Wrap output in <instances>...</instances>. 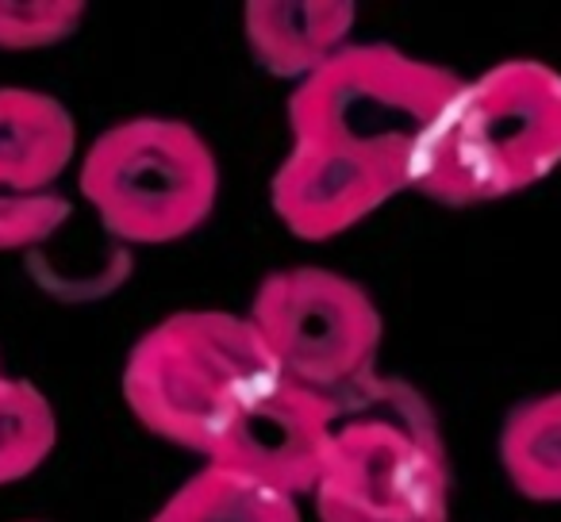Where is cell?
<instances>
[{
  "label": "cell",
  "instance_id": "obj_1",
  "mask_svg": "<svg viewBox=\"0 0 561 522\" xmlns=\"http://www.w3.org/2000/svg\"><path fill=\"white\" fill-rule=\"evenodd\" d=\"M331 438L316 480L320 522H446L450 465L431 404L369 373L331 396Z\"/></svg>",
  "mask_w": 561,
  "mask_h": 522
},
{
  "label": "cell",
  "instance_id": "obj_2",
  "mask_svg": "<svg viewBox=\"0 0 561 522\" xmlns=\"http://www.w3.org/2000/svg\"><path fill=\"white\" fill-rule=\"evenodd\" d=\"M558 165L561 73L515 58L466 81L412 188L446 208H477L538 185Z\"/></svg>",
  "mask_w": 561,
  "mask_h": 522
},
{
  "label": "cell",
  "instance_id": "obj_3",
  "mask_svg": "<svg viewBox=\"0 0 561 522\" xmlns=\"http://www.w3.org/2000/svg\"><path fill=\"white\" fill-rule=\"evenodd\" d=\"M280 381L247 315L178 312L131 346L124 399L150 434L208 457L227 422Z\"/></svg>",
  "mask_w": 561,
  "mask_h": 522
},
{
  "label": "cell",
  "instance_id": "obj_4",
  "mask_svg": "<svg viewBox=\"0 0 561 522\" xmlns=\"http://www.w3.org/2000/svg\"><path fill=\"white\" fill-rule=\"evenodd\" d=\"M466 78L397 47H346L289 96L297 142L354 150L404 170L415 185Z\"/></svg>",
  "mask_w": 561,
  "mask_h": 522
},
{
  "label": "cell",
  "instance_id": "obj_5",
  "mask_svg": "<svg viewBox=\"0 0 561 522\" xmlns=\"http://www.w3.org/2000/svg\"><path fill=\"white\" fill-rule=\"evenodd\" d=\"M81 193L116 239L162 246L193 234L219 196V162L181 119L135 116L89 147Z\"/></svg>",
  "mask_w": 561,
  "mask_h": 522
},
{
  "label": "cell",
  "instance_id": "obj_6",
  "mask_svg": "<svg viewBox=\"0 0 561 522\" xmlns=\"http://www.w3.org/2000/svg\"><path fill=\"white\" fill-rule=\"evenodd\" d=\"M250 327L285 381L339 396L374 373L381 312L358 281L320 266L277 269L250 300Z\"/></svg>",
  "mask_w": 561,
  "mask_h": 522
},
{
  "label": "cell",
  "instance_id": "obj_7",
  "mask_svg": "<svg viewBox=\"0 0 561 522\" xmlns=\"http://www.w3.org/2000/svg\"><path fill=\"white\" fill-rule=\"evenodd\" d=\"M331 396L273 381L219 434L204 461L265 484L280 496H312L331 438Z\"/></svg>",
  "mask_w": 561,
  "mask_h": 522
},
{
  "label": "cell",
  "instance_id": "obj_8",
  "mask_svg": "<svg viewBox=\"0 0 561 522\" xmlns=\"http://www.w3.org/2000/svg\"><path fill=\"white\" fill-rule=\"evenodd\" d=\"M412 188L404 170L354 150L293 139L270 185L273 216L305 242H328Z\"/></svg>",
  "mask_w": 561,
  "mask_h": 522
},
{
  "label": "cell",
  "instance_id": "obj_9",
  "mask_svg": "<svg viewBox=\"0 0 561 522\" xmlns=\"http://www.w3.org/2000/svg\"><path fill=\"white\" fill-rule=\"evenodd\" d=\"M247 47L262 70L285 81H308L351 47L354 4L346 0H250L242 9Z\"/></svg>",
  "mask_w": 561,
  "mask_h": 522
},
{
  "label": "cell",
  "instance_id": "obj_10",
  "mask_svg": "<svg viewBox=\"0 0 561 522\" xmlns=\"http://www.w3.org/2000/svg\"><path fill=\"white\" fill-rule=\"evenodd\" d=\"M78 150L62 101L35 89H0V193H47Z\"/></svg>",
  "mask_w": 561,
  "mask_h": 522
},
{
  "label": "cell",
  "instance_id": "obj_11",
  "mask_svg": "<svg viewBox=\"0 0 561 522\" xmlns=\"http://www.w3.org/2000/svg\"><path fill=\"white\" fill-rule=\"evenodd\" d=\"M150 522H300V511L297 499L208 465L181 484Z\"/></svg>",
  "mask_w": 561,
  "mask_h": 522
},
{
  "label": "cell",
  "instance_id": "obj_12",
  "mask_svg": "<svg viewBox=\"0 0 561 522\" xmlns=\"http://www.w3.org/2000/svg\"><path fill=\"white\" fill-rule=\"evenodd\" d=\"M500 465L527 499L561 503V392L535 396L507 415Z\"/></svg>",
  "mask_w": 561,
  "mask_h": 522
},
{
  "label": "cell",
  "instance_id": "obj_13",
  "mask_svg": "<svg viewBox=\"0 0 561 522\" xmlns=\"http://www.w3.org/2000/svg\"><path fill=\"white\" fill-rule=\"evenodd\" d=\"M58 442L50 399L32 381L0 373V488L32 476Z\"/></svg>",
  "mask_w": 561,
  "mask_h": 522
},
{
  "label": "cell",
  "instance_id": "obj_14",
  "mask_svg": "<svg viewBox=\"0 0 561 522\" xmlns=\"http://www.w3.org/2000/svg\"><path fill=\"white\" fill-rule=\"evenodd\" d=\"M81 0H0V50H43L81 27Z\"/></svg>",
  "mask_w": 561,
  "mask_h": 522
},
{
  "label": "cell",
  "instance_id": "obj_15",
  "mask_svg": "<svg viewBox=\"0 0 561 522\" xmlns=\"http://www.w3.org/2000/svg\"><path fill=\"white\" fill-rule=\"evenodd\" d=\"M70 219V200L58 193H0V250L47 242Z\"/></svg>",
  "mask_w": 561,
  "mask_h": 522
}]
</instances>
